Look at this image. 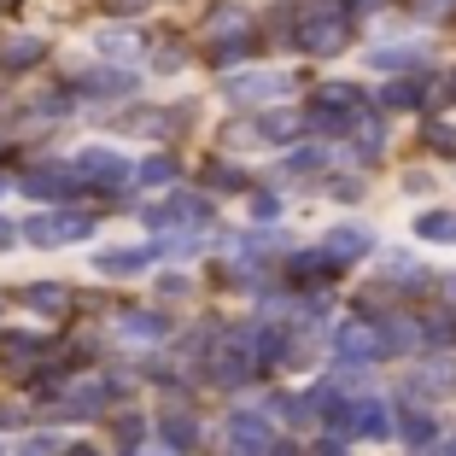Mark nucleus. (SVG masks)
<instances>
[{
	"label": "nucleus",
	"instance_id": "f257e3e1",
	"mask_svg": "<svg viewBox=\"0 0 456 456\" xmlns=\"http://www.w3.org/2000/svg\"><path fill=\"white\" fill-rule=\"evenodd\" d=\"M293 41L305 53H339L351 41V12L346 6H305L293 24Z\"/></svg>",
	"mask_w": 456,
	"mask_h": 456
},
{
	"label": "nucleus",
	"instance_id": "f03ea898",
	"mask_svg": "<svg viewBox=\"0 0 456 456\" xmlns=\"http://www.w3.org/2000/svg\"><path fill=\"white\" fill-rule=\"evenodd\" d=\"M18 234L36 240V246H70V240H88L94 234V216L88 211H36Z\"/></svg>",
	"mask_w": 456,
	"mask_h": 456
},
{
	"label": "nucleus",
	"instance_id": "7ed1b4c3",
	"mask_svg": "<svg viewBox=\"0 0 456 456\" xmlns=\"http://www.w3.org/2000/svg\"><path fill=\"white\" fill-rule=\"evenodd\" d=\"M339 439H392V416L380 398H351L346 421H339Z\"/></svg>",
	"mask_w": 456,
	"mask_h": 456
},
{
	"label": "nucleus",
	"instance_id": "20e7f679",
	"mask_svg": "<svg viewBox=\"0 0 456 456\" xmlns=\"http://www.w3.org/2000/svg\"><path fill=\"white\" fill-rule=\"evenodd\" d=\"M147 216L152 228H205L211 223V205L200 200V193H170V205H147Z\"/></svg>",
	"mask_w": 456,
	"mask_h": 456
},
{
	"label": "nucleus",
	"instance_id": "39448f33",
	"mask_svg": "<svg viewBox=\"0 0 456 456\" xmlns=\"http://www.w3.org/2000/svg\"><path fill=\"white\" fill-rule=\"evenodd\" d=\"M287 94H293V77H287V70H257V77H234V82H228V100H234V106L287 100Z\"/></svg>",
	"mask_w": 456,
	"mask_h": 456
},
{
	"label": "nucleus",
	"instance_id": "423d86ee",
	"mask_svg": "<svg viewBox=\"0 0 456 456\" xmlns=\"http://www.w3.org/2000/svg\"><path fill=\"white\" fill-rule=\"evenodd\" d=\"M334 357H346V362H362V357H387V339H380V328L346 322V328L334 334Z\"/></svg>",
	"mask_w": 456,
	"mask_h": 456
},
{
	"label": "nucleus",
	"instance_id": "0eeeda50",
	"mask_svg": "<svg viewBox=\"0 0 456 456\" xmlns=\"http://www.w3.org/2000/svg\"><path fill=\"white\" fill-rule=\"evenodd\" d=\"M228 444L240 456H269L275 444H269V428L264 416H252V410H240V416H228Z\"/></svg>",
	"mask_w": 456,
	"mask_h": 456
},
{
	"label": "nucleus",
	"instance_id": "6e6552de",
	"mask_svg": "<svg viewBox=\"0 0 456 456\" xmlns=\"http://www.w3.org/2000/svg\"><path fill=\"white\" fill-rule=\"evenodd\" d=\"M456 387V362L451 357H433V362H416L410 369V398H439V392H451Z\"/></svg>",
	"mask_w": 456,
	"mask_h": 456
},
{
	"label": "nucleus",
	"instance_id": "1a4fd4ad",
	"mask_svg": "<svg viewBox=\"0 0 456 456\" xmlns=\"http://www.w3.org/2000/svg\"><path fill=\"white\" fill-rule=\"evenodd\" d=\"M77 188H82V175L65 170V164H47V170L29 175V193H36V200H70Z\"/></svg>",
	"mask_w": 456,
	"mask_h": 456
},
{
	"label": "nucleus",
	"instance_id": "9d476101",
	"mask_svg": "<svg viewBox=\"0 0 456 456\" xmlns=\"http://www.w3.org/2000/svg\"><path fill=\"white\" fill-rule=\"evenodd\" d=\"M77 175H88V182H123V175H129V164H123L118 152H106V147H88L77 159Z\"/></svg>",
	"mask_w": 456,
	"mask_h": 456
},
{
	"label": "nucleus",
	"instance_id": "9b49d317",
	"mask_svg": "<svg viewBox=\"0 0 456 456\" xmlns=\"http://www.w3.org/2000/svg\"><path fill=\"white\" fill-rule=\"evenodd\" d=\"M375 234H369V228H334V234H328V257H334V264H351V257H362V252H375Z\"/></svg>",
	"mask_w": 456,
	"mask_h": 456
},
{
	"label": "nucleus",
	"instance_id": "f8f14e48",
	"mask_svg": "<svg viewBox=\"0 0 456 456\" xmlns=\"http://www.w3.org/2000/svg\"><path fill=\"white\" fill-rule=\"evenodd\" d=\"M152 257H159V246H134V252H100L94 269H100V275H134V269H147Z\"/></svg>",
	"mask_w": 456,
	"mask_h": 456
},
{
	"label": "nucleus",
	"instance_id": "ddd939ff",
	"mask_svg": "<svg viewBox=\"0 0 456 456\" xmlns=\"http://www.w3.org/2000/svg\"><path fill=\"white\" fill-rule=\"evenodd\" d=\"M123 334H129V346H159L170 328H164V316H147V310H141V316H123Z\"/></svg>",
	"mask_w": 456,
	"mask_h": 456
},
{
	"label": "nucleus",
	"instance_id": "4468645a",
	"mask_svg": "<svg viewBox=\"0 0 456 456\" xmlns=\"http://www.w3.org/2000/svg\"><path fill=\"white\" fill-rule=\"evenodd\" d=\"M24 305L36 310V316H65V305H70V298H65V287H53V281H47V287H24Z\"/></svg>",
	"mask_w": 456,
	"mask_h": 456
},
{
	"label": "nucleus",
	"instance_id": "2eb2a0df",
	"mask_svg": "<svg viewBox=\"0 0 456 456\" xmlns=\"http://www.w3.org/2000/svg\"><path fill=\"white\" fill-rule=\"evenodd\" d=\"M375 65L380 70H421V65H428V53H421V47H380Z\"/></svg>",
	"mask_w": 456,
	"mask_h": 456
},
{
	"label": "nucleus",
	"instance_id": "dca6fc26",
	"mask_svg": "<svg viewBox=\"0 0 456 456\" xmlns=\"http://www.w3.org/2000/svg\"><path fill=\"white\" fill-rule=\"evenodd\" d=\"M416 100H421V88H416L410 77H403V82H387V94H380V106H392V111H410Z\"/></svg>",
	"mask_w": 456,
	"mask_h": 456
},
{
	"label": "nucleus",
	"instance_id": "f3484780",
	"mask_svg": "<svg viewBox=\"0 0 456 456\" xmlns=\"http://www.w3.org/2000/svg\"><path fill=\"white\" fill-rule=\"evenodd\" d=\"M36 59H41V41H36V36H18V41H6V65H12V70L36 65Z\"/></svg>",
	"mask_w": 456,
	"mask_h": 456
},
{
	"label": "nucleus",
	"instance_id": "a211bd4d",
	"mask_svg": "<svg viewBox=\"0 0 456 456\" xmlns=\"http://www.w3.org/2000/svg\"><path fill=\"white\" fill-rule=\"evenodd\" d=\"M281 170H287V175H310V170H328V152H316V147H298L293 159L281 164Z\"/></svg>",
	"mask_w": 456,
	"mask_h": 456
},
{
	"label": "nucleus",
	"instance_id": "6ab92c4d",
	"mask_svg": "<svg viewBox=\"0 0 456 456\" xmlns=\"http://www.w3.org/2000/svg\"><path fill=\"white\" fill-rule=\"evenodd\" d=\"M211 36H246V12H240V6H216Z\"/></svg>",
	"mask_w": 456,
	"mask_h": 456
},
{
	"label": "nucleus",
	"instance_id": "aec40b11",
	"mask_svg": "<svg viewBox=\"0 0 456 456\" xmlns=\"http://www.w3.org/2000/svg\"><path fill=\"white\" fill-rule=\"evenodd\" d=\"M164 444H170V451H188V444H193V421L170 416V421H164Z\"/></svg>",
	"mask_w": 456,
	"mask_h": 456
},
{
	"label": "nucleus",
	"instance_id": "412c9836",
	"mask_svg": "<svg viewBox=\"0 0 456 456\" xmlns=\"http://www.w3.org/2000/svg\"><path fill=\"white\" fill-rule=\"evenodd\" d=\"M257 134H269V141H275V134H298V118L293 111H269V118L257 123Z\"/></svg>",
	"mask_w": 456,
	"mask_h": 456
},
{
	"label": "nucleus",
	"instance_id": "4be33fe9",
	"mask_svg": "<svg viewBox=\"0 0 456 456\" xmlns=\"http://www.w3.org/2000/svg\"><path fill=\"white\" fill-rule=\"evenodd\" d=\"M170 175H175V159H147L141 170H134V182H147V188H152V182H170Z\"/></svg>",
	"mask_w": 456,
	"mask_h": 456
},
{
	"label": "nucleus",
	"instance_id": "5701e85b",
	"mask_svg": "<svg viewBox=\"0 0 456 456\" xmlns=\"http://www.w3.org/2000/svg\"><path fill=\"white\" fill-rule=\"evenodd\" d=\"M416 228L428 234V240H444V234H456V216H444V211H428Z\"/></svg>",
	"mask_w": 456,
	"mask_h": 456
},
{
	"label": "nucleus",
	"instance_id": "b1692460",
	"mask_svg": "<svg viewBox=\"0 0 456 456\" xmlns=\"http://www.w3.org/2000/svg\"><path fill=\"white\" fill-rule=\"evenodd\" d=\"M403 439H410V444H428L433 439V421L421 416V410H410V416H403Z\"/></svg>",
	"mask_w": 456,
	"mask_h": 456
},
{
	"label": "nucleus",
	"instance_id": "393cba45",
	"mask_svg": "<svg viewBox=\"0 0 456 456\" xmlns=\"http://www.w3.org/2000/svg\"><path fill=\"white\" fill-rule=\"evenodd\" d=\"M421 141H428V147H439V152H456V129H451V123H428V129H421Z\"/></svg>",
	"mask_w": 456,
	"mask_h": 456
},
{
	"label": "nucleus",
	"instance_id": "a878e982",
	"mask_svg": "<svg viewBox=\"0 0 456 456\" xmlns=\"http://www.w3.org/2000/svg\"><path fill=\"white\" fill-rule=\"evenodd\" d=\"M88 88H94V94H123V88H129V77H118V70H100V77H88Z\"/></svg>",
	"mask_w": 456,
	"mask_h": 456
},
{
	"label": "nucleus",
	"instance_id": "bb28decb",
	"mask_svg": "<svg viewBox=\"0 0 456 456\" xmlns=\"http://www.w3.org/2000/svg\"><path fill=\"white\" fill-rule=\"evenodd\" d=\"M451 6H456V0H416V12H428V18H444Z\"/></svg>",
	"mask_w": 456,
	"mask_h": 456
},
{
	"label": "nucleus",
	"instance_id": "cd10ccee",
	"mask_svg": "<svg viewBox=\"0 0 456 456\" xmlns=\"http://www.w3.org/2000/svg\"><path fill=\"white\" fill-rule=\"evenodd\" d=\"M252 211H257V216H275V211H281V200H275V193H257Z\"/></svg>",
	"mask_w": 456,
	"mask_h": 456
},
{
	"label": "nucleus",
	"instance_id": "c85d7f7f",
	"mask_svg": "<svg viewBox=\"0 0 456 456\" xmlns=\"http://www.w3.org/2000/svg\"><path fill=\"white\" fill-rule=\"evenodd\" d=\"M141 6H147V0H106V12H123V18L141 12Z\"/></svg>",
	"mask_w": 456,
	"mask_h": 456
},
{
	"label": "nucleus",
	"instance_id": "c756f323",
	"mask_svg": "<svg viewBox=\"0 0 456 456\" xmlns=\"http://www.w3.org/2000/svg\"><path fill=\"white\" fill-rule=\"evenodd\" d=\"M182 59H188V53H175V47H159V70H175Z\"/></svg>",
	"mask_w": 456,
	"mask_h": 456
},
{
	"label": "nucleus",
	"instance_id": "7c9ffc66",
	"mask_svg": "<svg viewBox=\"0 0 456 456\" xmlns=\"http://www.w3.org/2000/svg\"><path fill=\"white\" fill-rule=\"evenodd\" d=\"M24 456H53V444H47V439H29V444H24Z\"/></svg>",
	"mask_w": 456,
	"mask_h": 456
},
{
	"label": "nucleus",
	"instance_id": "2f4dec72",
	"mask_svg": "<svg viewBox=\"0 0 456 456\" xmlns=\"http://www.w3.org/2000/svg\"><path fill=\"white\" fill-rule=\"evenodd\" d=\"M12 240H18V228H12V223H0V252H6Z\"/></svg>",
	"mask_w": 456,
	"mask_h": 456
},
{
	"label": "nucleus",
	"instance_id": "473e14b6",
	"mask_svg": "<svg viewBox=\"0 0 456 456\" xmlns=\"http://www.w3.org/2000/svg\"><path fill=\"white\" fill-rule=\"evenodd\" d=\"M444 287H451V298H456V281H444Z\"/></svg>",
	"mask_w": 456,
	"mask_h": 456
}]
</instances>
